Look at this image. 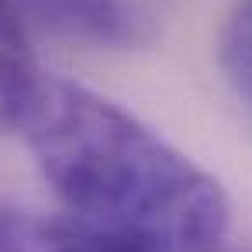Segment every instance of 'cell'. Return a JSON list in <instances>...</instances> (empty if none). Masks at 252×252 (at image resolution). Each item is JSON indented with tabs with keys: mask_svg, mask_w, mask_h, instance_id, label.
<instances>
[{
	"mask_svg": "<svg viewBox=\"0 0 252 252\" xmlns=\"http://www.w3.org/2000/svg\"><path fill=\"white\" fill-rule=\"evenodd\" d=\"M0 252H180L83 218H35L0 207ZM218 252V249H214Z\"/></svg>",
	"mask_w": 252,
	"mask_h": 252,
	"instance_id": "obj_2",
	"label": "cell"
},
{
	"mask_svg": "<svg viewBox=\"0 0 252 252\" xmlns=\"http://www.w3.org/2000/svg\"><path fill=\"white\" fill-rule=\"evenodd\" d=\"M21 18H32L45 32L97 45V49H128L149 38L145 18L125 0H14Z\"/></svg>",
	"mask_w": 252,
	"mask_h": 252,
	"instance_id": "obj_3",
	"label": "cell"
},
{
	"mask_svg": "<svg viewBox=\"0 0 252 252\" xmlns=\"http://www.w3.org/2000/svg\"><path fill=\"white\" fill-rule=\"evenodd\" d=\"M218 59L231 90L252 107V0H238L224 18L218 38Z\"/></svg>",
	"mask_w": 252,
	"mask_h": 252,
	"instance_id": "obj_5",
	"label": "cell"
},
{
	"mask_svg": "<svg viewBox=\"0 0 252 252\" xmlns=\"http://www.w3.org/2000/svg\"><path fill=\"white\" fill-rule=\"evenodd\" d=\"M38 83L42 73L25 35V18L14 0H0V131L21 128Z\"/></svg>",
	"mask_w": 252,
	"mask_h": 252,
	"instance_id": "obj_4",
	"label": "cell"
},
{
	"mask_svg": "<svg viewBox=\"0 0 252 252\" xmlns=\"http://www.w3.org/2000/svg\"><path fill=\"white\" fill-rule=\"evenodd\" d=\"M21 131L73 218L180 252L218 249L228 228L218 180L107 97L42 76Z\"/></svg>",
	"mask_w": 252,
	"mask_h": 252,
	"instance_id": "obj_1",
	"label": "cell"
}]
</instances>
